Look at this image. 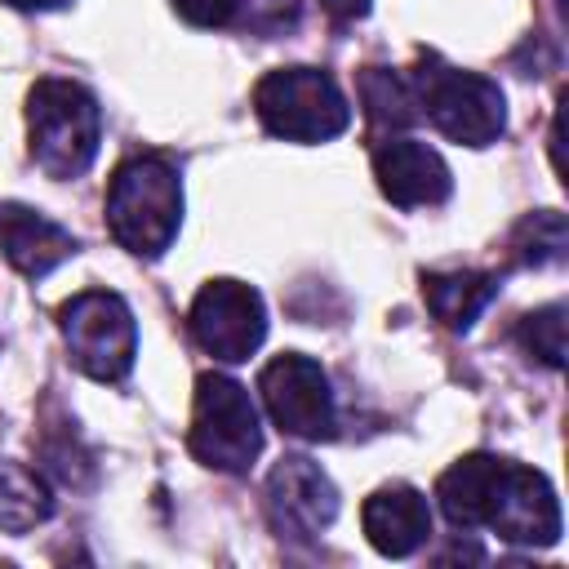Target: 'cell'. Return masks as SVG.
I'll return each mask as SVG.
<instances>
[{
	"label": "cell",
	"instance_id": "cell-1",
	"mask_svg": "<svg viewBox=\"0 0 569 569\" xmlns=\"http://www.w3.org/2000/svg\"><path fill=\"white\" fill-rule=\"evenodd\" d=\"M440 511L453 529H493L520 547H551L560 538V502L542 471L471 453L436 485Z\"/></svg>",
	"mask_w": 569,
	"mask_h": 569
},
{
	"label": "cell",
	"instance_id": "cell-2",
	"mask_svg": "<svg viewBox=\"0 0 569 569\" xmlns=\"http://www.w3.org/2000/svg\"><path fill=\"white\" fill-rule=\"evenodd\" d=\"M182 222V182L178 169L160 156H133L116 169L107 187V227L111 236L138 253L160 258Z\"/></svg>",
	"mask_w": 569,
	"mask_h": 569
},
{
	"label": "cell",
	"instance_id": "cell-3",
	"mask_svg": "<svg viewBox=\"0 0 569 569\" xmlns=\"http://www.w3.org/2000/svg\"><path fill=\"white\" fill-rule=\"evenodd\" d=\"M31 156L49 178H80L102 138V111L89 89L71 80H40L27 98Z\"/></svg>",
	"mask_w": 569,
	"mask_h": 569
},
{
	"label": "cell",
	"instance_id": "cell-4",
	"mask_svg": "<svg viewBox=\"0 0 569 569\" xmlns=\"http://www.w3.org/2000/svg\"><path fill=\"white\" fill-rule=\"evenodd\" d=\"M409 84L418 98V116H427L453 142L489 147L507 129V98L480 71H458L427 53L418 71H409Z\"/></svg>",
	"mask_w": 569,
	"mask_h": 569
},
{
	"label": "cell",
	"instance_id": "cell-5",
	"mask_svg": "<svg viewBox=\"0 0 569 569\" xmlns=\"http://www.w3.org/2000/svg\"><path fill=\"white\" fill-rule=\"evenodd\" d=\"M258 120L289 142H329L351 124V107L329 71L316 67H280L267 71L253 89Z\"/></svg>",
	"mask_w": 569,
	"mask_h": 569
},
{
	"label": "cell",
	"instance_id": "cell-6",
	"mask_svg": "<svg viewBox=\"0 0 569 569\" xmlns=\"http://www.w3.org/2000/svg\"><path fill=\"white\" fill-rule=\"evenodd\" d=\"M62 320V338L71 360L98 378V382H120L133 369V351H138V325L133 311L120 293L111 289H84L71 302H62L58 311Z\"/></svg>",
	"mask_w": 569,
	"mask_h": 569
},
{
	"label": "cell",
	"instance_id": "cell-7",
	"mask_svg": "<svg viewBox=\"0 0 569 569\" xmlns=\"http://www.w3.org/2000/svg\"><path fill=\"white\" fill-rule=\"evenodd\" d=\"M191 453L218 471H244L262 453V427L249 391L227 373H200L191 413Z\"/></svg>",
	"mask_w": 569,
	"mask_h": 569
},
{
	"label": "cell",
	"instance_id": "cell-8",
	"mask_svg": "<svg viewBox=\"0 0 569 569\" xmlns=\"http://www.w3.org/2000/svg\"><path fill=\"white\" fill-rule=\"evenodd\" d=\"M258 391H262L271 422L284 436H298V440H329L333 436L338 413H333L329 373L311 356H298V351L276 356L258 373Z\"/></svg>",
	"mask_w": 569,
	"mask_h": 569
},
{
	"label": "cell",
	"instance_id": "cell-9",
	"mask_svg": "<svg viewBox=\"0 0 569 569\" xmlns=\"http://www.w3.org/2000/svg\"><path fill=\"white\" fill-rule=\"evenodd\" d=\"M191 333L213 360L240 365L267 338V307L240 280H209L191 302Z\"/></svg>",
	"mask_w": 569,
	"mask_h": 569
},
{
	"label": "cell",
	"instance_id": "cell-10",
	"mask_svg": "<svg viewBox=\"0 0 569 569\" xmlns=\"http://www.w3.org/2000/svg\"><path fill=\"white\" fill-rule=\"evenodd\" d=\"M267 507H271V520L276 529L284 533H320L333 525L338 516V489L333 480L302 453L293 458H280L267 476Z\"/></svg>",
	"mask_w": 569,
	"mask_h": 569
},
{
	"label": "cell",
	"instance_id": "cell-11",
	"mask_svg": "<svg viewBox=\"0 0 569 569\" xmlns=\"http://www.w3.org/2000/svg\"><path fill=\"white\" fill-rule=\"evenodd\" d=\"M373 178L382 187V196L400 209H418V204H440L453 191L449 164L413 138H387L373 151Z\"/></svg>",
	"mask_w": 569,
	"mask_h": 569
},
{
	"label": "cell",
	"instance_id": "cell-12",
	"mask_svg": "<svg viewBox=\"0 0 569 569\" xmlns=\"http://www.w3.org/2000/svg\"><path fill=\"white\" fill-rule=\"evenodd\" d=\"M0 253L22 276L40 280L76 253V236L31 204H0Z\"/></svg>",
	"mask_w": 569,
	"mask_h": 569
},
{
	"label": "cell",
	"instance_id": "cell-13",
	"mask_svg": "<svg viewBox=\"0 0 569 569\" xmlns=\"http://www.w3.org/2000/svg\"><path fill=\"white\" fill-rule=\"evenodd\" d=\"M365 538L382 556H413L431 538V507L413 485H382L378 493L365 498Z\"/></svg>",
	"mask_w": 569,
	"mask_h": 569
},
{
	"label": "cell",
	"instance_id": "cell-14",
	"mask_svg": "<svg viewBox=\"0 0 569 569\" xmlns=\"http://www.w3.org/2000/svg\"><path fill=\"white\" fill-rule=\"evenodd\" d=\"M498 280L485 271H427L422 276V298L431 316L449 329H471V320L493 302Z\"/></svg>",
	"mask_w": 569,
	"mask_h": 569
},
{
	"label": "cell",
	"instance_id": "cell-15",
	"mask_svg": "<svg viewBox=\"0 0 569 569\" xmlns=\"http://www.w3.org/2000/svg\"><path fill=\"white\" fill-rule=\"evenodd\" d=\"M49 516H53L49 485L22 462H0V529L27 533Z\"/></svg>",
	"mask_w": 569,
	"mask_h": 569
},
{
	"label": "cell",
	"instance_id": "cell-16",
	"mask_svg": "<svg viewBox=\"0 0 569 569\" xmlns=\"http://www.w3.org/2000/svg\"><path fill=\"white\" fill-rule=\"evenodd\" d=\"M360 93H365V107H369V120L382 124V129H405L418 120V98H413V84L409 76L400 71H382V67H369L365 80H360Z\"/></svg>",
	"mask_w": 569,
	"mask_h": 569
},
{
	"label": "cell",
	"instance_id": "cell-17",
	"mask_svg": "<svg viewBox=\"0 0 569 569\" xmlns=\"http://www.w3.org/2000/svg\"><path fill=\"white\" fill-rule=\"evenodd\" d=\"M516 258L525 267H556L565 258V218L551 209L525 218L516 231Z\"/></svg>",
	"mask_w": 569,
	"mask_h": 569
},
{
	"label": "cell",
	"instance_id": "cell-18",
	"mask_svg": "<svg viewBox=\"0 0 569 569\" xmlns=\"http://www.w3.org/2000/svg\"><path fill=\"white\" fill-rule=\"evenodd\" d=\"M520 338H525V347H529L538 360H547L551 369H560V365H565V307L551 302V307L525 316Z\"/></svg>",
	"mask_w": 569,
	"mask_h": 569
},
{
	"label": "cell",
	"instance_id": "cell-19",
	"mask_svg": "<svg viewBox=\"0 0 569 569\" xmlns=\"http://www.w3.org/2000/svg\"><path fill=\"white\" fill-rule=\"evenodd\" d=\"M173 9L191 27H227L236 18V0H173Z\"/></svg>",
	"mask_w": 569,
	"mask_h": 569
},
{
	"label": "cell",
	"instance_id": "cell-20",
	"mask_svg": "<svg viewBox=\"0 0 569 569\" xmlns=\"http://www.w3.org/2000/svg\"><path fill=\"white\" fill-rule=\"evenodd\" d=\"M338 22H351V18H365L369 13V0H320Z\"/></svg>",
	"mask_w": 569,
	"mask_h": 569
},
{
	"label": "cell",
	"instance_id": "cell-21",
	"mask_svg": "<svg viewBox=\"0 0 569 569\" xmlns=\"http://www.w3.org/2000/svg\"><path fill=\"white\" fill-rule=\"evenodd\" d=\"M13 9H62V4H71V0H9Z\"/></svg>",
	"mask_w": 569,
	"mask_h": 569
}]
</instances>
